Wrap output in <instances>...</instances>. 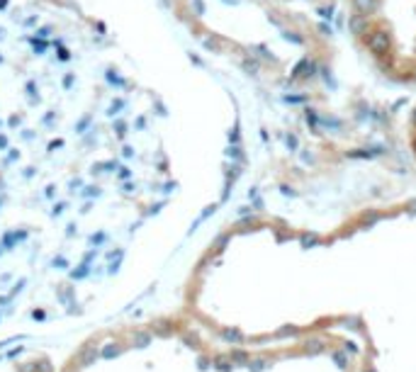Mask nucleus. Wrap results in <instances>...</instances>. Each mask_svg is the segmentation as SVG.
<instances>
[{
	"mask_svg": "<svg viewBox=\"0 0 416 372\" xmlns=\"http://www.w3.org/2000/svg\"><path fill=\"white\" fill-rule=\"evenodd\" d=\"M273 3H314V0H273Z\"/></svg>",
	"mask_w": 416,
	"mask_h": 372,
	"instance_id": "2",
	"label": "nucleus"
},
{
	"mask_svg": "<svg viewBox=\"0 0 416 372\" xmlns=\"http://www.w3.org/2000/svg\"><path fill=\"white\" fill-rule=\"evenodd\" d=\"M348 32L387 81L416 88V0H348ZM407 139L416 159V105Z\"/></svg>",
	"mask_w": 416,
	"mask_h": 372,
	"instance_id": "1",
	"label": "nucleus"
}]
</instances>
